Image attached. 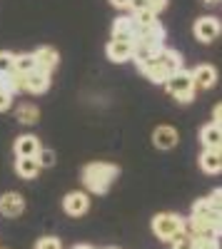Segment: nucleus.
<instances>
[{"label":"nucleus","instance_id":"1","mask_svg":"<svg viewBox=\"0 0 222 249\" xmlns=\"http://www.w3.org/2000/svg\"><path fill=\"white\" fill-rule=\"evenodd\" d=\"M120 167L112 162H90L83 167V184L92 195H105L110 190V184L117 179Z\"/></svg>","mask_w":222,"mask_h":249},{"label":"nucleus","instance_id":"2","mask_svg":"<svg viewBox=\"0 0 222 249\" xmlns=\"http://www.w3.org/2000/svg\"><path fill=\"white\" fill-rule=\"evenodd\" d=\"M220 212L217 210H212V204H210V199L207 197H203V199H197L195 204H192V217H190V222H187V232L190 234H217L220 237V232H217V224H220Z\"/></svg>","mask_w":222,"mask_h":249},{"label":"nucleus","instance_id":"3","mask_svg":"<svg viewBox=\"0 0 222 249\" xmlns=\"http://www.w3.org/2000/svg\"><path fill=\"white\" fill-rule=\"evenodd\" d=\"M152 232L157 239H163V242H177L180 237H185L187 234V222L175 214V212H160L152 217Z\"/></svg>","mask_w":222,"mask_h":249},{"label":"nucleus","instance_id":"4","mask_svg":"<svg viewBox=\"0 0 222 249\" xmlns=\"http://www.w3.org/2000/svg\"><path fill=\"white\" fill-rule=\"evenodd\" d=\"M165 90L177 100V102H183V105H190V102L195 100V82H192V75L187 70H177L172 72L167 80H165Z\"/></svg>","mask_w":222,"mask_h":249},{"label":"nucleus","instance_id":"5","mask_svg":"<svg viewBox=\"0 0 222 249\" xmlns=\"http://www.w3.org/2000/svg\"><path fill=\"white\" fill-rule=\"evenodd\" d=\"M192 33H195V37L200 40V43H205V45H207V43H212V40L220 37V33H222V23H220V18H215V15L197 18Z\"/></svg>","mask_w":222,"mask_h":249},{"label":"nucleus","instance_id":"6","mask_svg":"<svg viewBox=\"0 0 222 249\" xmlns=\"http://www.w3.org/2000/svg\"><path fill=\"white\" fill-rule=\"evenodd\" d=\"M137 68H140V72H143L150 82H155V85H165V80L170 77V72L163 68V62L157 60V55L148 57V60H137Z\"/></svg>","mask_w":222,"mask_h":249},{"label":"nucleus","instance_id":"7","mask_svg":"<svg viewBox=\"0 0 222 249\" xmlns=\"http://www.w3.org/2000/svg\"><path fill=\"white\" fill-rule=\"evenodd\" d=\"M25 212V199L20 192H5L0 197V214L3 217H20Z\"/></svg>","mask_w":222,"mask_h":249},{"label":"nucleus","instance_id":"8","mask_svg":"<svg viewBox=\"0 0 222 249\" xmlns=\"http://www.w3.org/2000/svg\"><path fill=\"white\" fill-rule=\"evenodd\" d=\"M63 210L70 214V217H83L88 210H90V199L85 192H70L65 195L63 199Z\"/></svg>","mask_w":222,"mask_h":249},{"label":"nucleus","instance_id":"9","mask_svg":"<svg viewBox=\"0 0 222 249\" xmlns=\"http://www.w3.org/2000/svg\"><path fill=\"white\" fill-rule=\"evenodd\" d=\"M190 75H192V82L197 90H210L217 82V70H215V65H207V62L205 65H197Z\"/></svg>","mask_w":222,"mask_h":249},{"label":"nucleus","instance_id":"10","mask_svg":"<svg viewBox=\"0 0 222 249\" xmlns=\"http://www.w3.org/2000/svg\"><path fill=\"white\" fill-rule=\"evenodd\" d=\"M152 142L157 150H172L175 144L180 142V135L172 124H160V127L152 132Z\"/></svg>","mask_w":222,"mask_h":249},{"label":"nucleus","instance_id":"11","mask_svg":"<svg viewBox=\"0 0 222 249\" xmlns=\"http://www.w3.org/2000/svg\"><path fill=\"white\" fill-rule=\"evenodd\" d=\"M132 50H135L132 40H117V37H112L110 43H108V57H110L112 62L132 60Z\"/></svg>","mask_w":222,"mask_h":249},{"label":"nucleus","instance_id":"12","mask_svg":"<svg viewBox=\"0 0 222 249\" xmlns=\"http://www.w3.org/2000/svg\"><path fill=\"white\" fill-rule=\"evenodd\" d=\"M50 88V72L45 70H33L25 75V92H33V95H40Z\"/></svg>","mask_w":222,"mask_h":249},{"label":"nucleus","instance_id":"13","mask_svg":"<svg viewBox=\"0 0 222 249\" xmlns=\"http://www.w3.org/2000/svg\"><path fill=\"white\" fill-rule=\"evenodd\" d=\"M35 62H37V70H45V72H53L57 68V62H60V55L55 48L50 45H43V48H37L35 53Z\"/></svg>","mask_w":222,"mask_h":249},{"label":"nucleus","instance_id":"14","mask_svg":"<svg viewBox=\"0 0 222 249\" xmlns=\"http://www.w3.org/2000/svg\"><path fill=\"white\" fill-rule=\"evenodd\" d=\"M40 150L43 147H40V140L35 135H20L15 140V157H37Z\"/></svg>","mask_w":222,"mask_h":249},{"label":"nucleus","instance_id":"15","mask_svg":"<svg viewBox=\"0 0 222 249\" xmlns=\"http://www.w3.org/2000/svg\"><path fill=\"white\" fill-rule=\"evenodd\" d=\"M200 142H203L205 150H220V144H222V127L215 124V122L203 124V130H200Z\"/></svg>","mask_w":222,"mask_h":249},{"label":"nucleus","instance_id":"16","mask_svg":"<svg viewBox=\"0 0 222 249\" xmlns=\"http://www.w3.org/2000/svg\"><path fill=\"white\" fill-rule=\"evenodd\" d=\"M200 170L205 175H220L222 172V152L220 150H203V155H200Z\"/></svg>","mask_w":222,"mask_h":249},{"label":"nucleus","instance_id":"17","mask_svg":"<svg viewBox=\"0 0 222 249\" xmlns=\"http://www.w3.org/2000/svg\"><path fill=\"white\" fill-rule=\"evenodd\" d=\"M135 30H137V25H135V18L130 15H123V18H117L115 23H112V37H117V40H132L135 43Z\"/></svg>","mask_w":222,"mask_h":249},{"label":"nucleus","instance_id":"18","mask_svg":"<svg viewBox=\"0 0 222 249\" xmlns=\"http://www.w3.org/2000/svg\"><path fill=\"white\" fill-rule=\"evenodd\" d=\"M40 170L43 167H40L37 157H18L15 160V172H18V177H23V179H35Z\"/></svg>","mask_w":222,"mask_h":249},{"label":"nucleus","instance_id":"19","mask_svg":"<svg viewBox=\"0 0 222 249\" xmlns=\"http://www.w3.org/2000/svg\"><path fill=\"white\" fill-rule=\"evenodd\" d=\"M157 60L163 62V68L172 75V72H177V70H183V55H180L177 50H170V48H163L157 53Z\"/></svg>","mask_w":222,"mask_h":249},{"label":"nucleus","instance_id":"20","mask_svg":"<svg viewBox=\"0 0 222 249\" xmlns=\"http://www.w3.org/2000/svg\"><path fill=\"white\" fill-rule=\"evenodd\" d=\"M15 115H18L20 124H35L40 120V110H37V105H33V102H23Z\"/></svg>","mask_w":222,"mask_h":249},{"label":"nucleus","instance_id":"21","mask_svg":"<svg viewBox=\"0 0 222 249\" xmlns=\"http://www.w3.org/2000/svg\"><path fill=\"white\" fill-rule=\"evenodd\" d=\"M3 88L5 90H10L13 95L15 92H25V75H20V72H8V75H3Z\"/></svg>","mask_w":222,"mask_h":249},{"label":"nucleus","instance_id":"22","mask_svg":"<svg viewBox=\"0 0 222 249\" xmlns=\"http://www.w3.org/2000/svg\"><path fill=\"white\" fill-rule=\"evenodd\" d=\"M37 68V62H35V55L33 53H23V55H15V72L20 75H28Z\"/></svg>","mask_w":222,"mask_h":249},{"label":"nucleus","instance_id":"23","mask_svg":"<svg viewBox=\"0 0 222 249\" xmlns=\"http://www.w3.org/2000/svg\"><path fill=\"white\" fill-rule=\"evenodd\" d=\"M192 237V244H195V249H220V239H217V234H190Z\"/></svg>","mask_w":222,"mask_h":249},{"label":"nucleus","instance_id":"24","mask_svg":"<svg viewBox=\"0 0 222 249\" xmlns=\"http://www.w3.org/2000/svg\"><path fill=\"white\" fill-rule=\"evenodd\" d=\"M132 18H135V23H137L140 28L157 23V15H155V13H150L148 8H143V10H135V13H132Z\"/></svg>","mask_w":222,"mask_h":249},{"label":"nucleus","instance_id":"25","mask_svg":"<svg viewBox=\"0 0 222 249\" xmlns=\"http://www.w3.org/2000/svg\"><path fill=\"white\" fill-rule=\"evenodd\" d=\"M15 70V55L13 53H0V75H8Z\"/></svg>","mask_w":222,"mask_h":249},{"label":"nucleus","instance_id":"26","mask_svg":"<svg viewBox=\"0 0 222 249\" xmlns=\"http://www.w3.org/2000/svg\"><path fill=\"white\" fill-rule=\"evenodd\" d=\"M35 249H63V244L57 237H40L35 242Z\"/></svg>","mask_w":222,"mask_h":249},{"label":"nucleus","instance_id":"27","mask_svg":"<svg viewBox=\"0 0 222 249\" xmlns=\"http://www.w3.org/2000/svg\"><path fill=\"white\" fill-rule=\"evenodd\" d=\"M37 162H40V167H53L55 164V152L53 150H40L37 152Z\"/></svg>","mask_w":222,"mask_h":249},{"label":"nucleus","instance_id":"28","mask_svg":"<svg viewBox=\"0 0 222 249\" xmlns=\"http://www.w3.org/2000/svg\"><path fill=\"white\" fill-rule=\"evenodd\" d=\"M10 105H13V92L5 90V88H0V112L10 110Z\"/></svg>","mask_w":222,"mask_h":249},{"label":"nucleus","instance_id":"29","mask_svg":"<svg viewBox=\"0 0 222 249\" xmlns=\"http://www.w3.org/2000/svg\"><path fill=\"white\" fill-rule=\"evenodd\" d=\"M210 204H212V210H217L222 214V187H217V190H212V195L207 197Z\"/></svg>","mask_w":222,"mask_h":249},{"label":"nucleus","instance_id":"30","mask_svg":"<svg viewBox=\"0 0 222 249\" xmlns=\"http://www.w3.org/2000/svg\"><path fill=\"white\" fill-rule=\"evenodd\" d=\"M145 8L150 10V13H160V10H165L167 8V0H145Z\"/></svg>","mask_w":222,"mask_h":249},{"label":"nucleus","instance_id":"31","mask_svg":"<svg viewBox=\"0 0 222 249\" xmlns=\"http://www.w3.org/2000/svg\"><path fill=\"white\" fill-rule=\"evenodd\" d=\"M172 249H195V244H192V237H190V232H187L185 237H180L177 242H172Z\"/></svg>","mask_w":222,"mask_h":249},{"label":"nucleus","instance_id":"32","mask_svg":"<svg viewBox=\"0 0 222 249\" xmlns=\"http://www.w3.org/2000/svg\"><path fill=\"white\" fill-rule=\"evenodd\" d=\"M212 122L222 127V102H217V105H215V110H212Z\"/></svg>","mask_w":222,"mask_h":249},{"label":"nucleus","instance_id":"33","mask_svg":"<svg viewBox=\"0 0 222 249\" xmlns=\"http://www.w3.org/2000/svg\"><path fill=\"white\" fill-rule=\"evenodd\" d=\"M110 3H112L115 8H120V10H128V8H130V0H110Z\"/></svg>","mask_w":222,"mask_h":249},{"label":"nucleus","instance_id":"34","mask_svg":"<svg viewBox=\"0 0 222 249\" xmlns=\"http://www.w3.org/2000/svg\"><path fill=\"white\" fill-rule=\"evenodd\" d=\"M145 8V0H130V10L135 13V10H143Z\"/></svg>","mask_w":222,"mask_h":249},{"label":"nucleus","instance_id":"35","mask_svg":"<svg viewBox=\"0 0 222 249\" xmlns=\"http://www.w3.org/2000/svg\"><path fill=\"white\" fill-rule=\"evenodd\" d=\"M73 249H92V247H88V244H77V247H73Z\"/></svg>","mask_w":222,"mask_h":249},{"label":"nucleus","instance_id":"36","mask_svg":"<svg viewBox=\"0 0 222 249\" xmlns=\"http://www.w3.org/2000/svg\"><path fill=\"white\" fill-rule=\"evenodd\" d=\"M217 232L222 234V217H220V224H217Z\"/></svg>","mask_w":222,"mask_h":249},{"label":"nucleus","instance_id":"37","mask_svg":"<svg viewBox=\"0 0 222 249\" xmlns=\"http://www.w3.org/2000/svg\"><path fill=\"white\" fill-rule=\"evenodd\" d=\"M0 88H3V75H0Z\"/></svg>","mask_w":222,"mask_h":249},{"label":"nucleus","instance_id":"38","mask_svg":"<svg viewBox=\"0 0 222 249\" xmlns=\"http://www.w3.org/2000/svg\"><path fill=\"white\" fill-rule=\"evenodd\" d=\"M205 3H217V0H205Z\"/></svg>","mask_w":222,"mask_h":249},{"label":"nucleus","instance_id":"39","mask_svg":"<svg viewBox=\"0 0 222 249\" xmlns=\"http://www.w3.org/2000/svg\"><path fill=\"white\" fill-rule=\"evenodd\" d=\"M108 249H117V247H108Z\"/></svg>","mask_w":222,"mask_h":249},{"label":"nucleus","instance_id":"40","mask_svg":"<svg viewBox=\"0 0 222 249\" xmlns=\"http://www.w3.org/2000/svg\"><path fill=\"white\" fill-rule=\"evenodd\" d=\"M220 152H222V144H220Z\"/></svg>","mask_w":222,"mask_h":249}]
</instances>
